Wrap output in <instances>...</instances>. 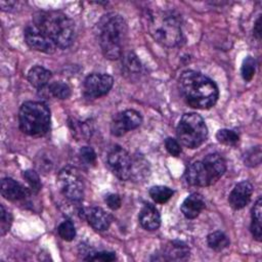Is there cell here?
<instances>
[{
	"instance_id": "15",
	"label": "cell",
	"mask_w": 262,
	"mask_h": 262,
	"mask_svg": "<svg viewBox=\"0 0 262 262\" xmlns=\"http://www.w3.org/2000/svg\"><path fill=\"white\" fill-rule=\"evenodd\" d=\"M1 193L9 201L24 200L30 194V190L12 178L5 177L1 180Z\"/></svg>"
},
{
	"instance_id": "10",
	"label": "cell",
	"mask_w": 262,
	"mask_h": 262,
	"mask_svg": "<svg viewBox=\"0 0 262 262\" xmlns=\"http://www.w3.org/2000/svg\"><path fill=\"white\" fill-rule=\"evenodd\" d=\"M107 165L112 172L121 180H127L131 175L132 159L123 147L116 145L107 156Z\"/></svg>"
},
{
	"instance_id": "17",
	"label": "cell",
	"mask_w": 262,
	"mask_h": 262,
	"mask_svg": "<svg viewBox=\"0 0 262 262\" xmlns=\"http://www.w3.org/2000/svg\"><path fill=\"white\" fill-rule=\"evenodd\" d=\"M205 208V200L200 193H191L189 194L181 204V212L182 214L188 218L193 219L200 215V213Z\"/></svg>"
},
{
	"instance_id": "20",
	"label": "cell",
	"mask_w": 262,
	"mask_h": 262,
	"mask_svg": "<svg viewBox=\"0 0 262 262\" xmlns=\"http://www.w3.org/2000/svg\"><path fill=\"white\" fill-rule=\"evenodd\" d=\"M262 200L259 198L255 203L253 210H252V222H251V232L253 237L260 242L262 237Z\"/></svg>"
},
{
	"instance_id": "27",
	"label": "cell",
	"mask_w": 262,
	"mask_h": 262,
	"mask_svg": "<svg viewBox=\"0 0 262 262\" xmlns=\"http://www.w3.org/2000/svg\"><path fill=\"white\" fill-rule=\"evenodd\" d=\"M216 138L219 142L225 145H235L238 142V135L233 130L221 129L216 133Z\"/></svg>"
},
{
	"instance_id": "3",
	"label": "cell",
	"mask_w": 262,
	"mask_h": 262,
	"mask_svg": "<svg viewBox=\"0 0 262 262\" xmlns=\"http://www.w3.org/2000/svg\"><path fill=\"white\" fill-rule=\"evenodd\" d=\"M32 23H34L57 48L66 49L75 41V24L72 18L61 11H38L33 15Z\"/></svg>"
},
{
	"instance_id": "11",
	"label": "cell",
	"mask_w": 262,
	"mask_h": 262,
	"mask_svg": "<svg viewBox=\"0 0 262 262\" xmlns=\"http://www.w3.org/2000/svg\"><path fill=\"white\" fill-rule=\"evenodd\" d=\"M24 37L29 47L34 50L51 54L57 49L56 45L34 23H30L26 26Z\"/></svg>"
},
{
	"instance_id": "6",
	"label": "cell",
	"mask_w": 262,
	"mask_h": 262,
	"mask_svg": "<svg viewBox=\"0 0 262 262\" xmlns=\"http://www.w3.org/2000/svg\"><path fill=\"white\" fill-rule=\"evenodd\" d=\"M50 111L48 106L40 101H26L18 112V123L20 130L30 136H43L50 129Z\"/></svg>"
},
{
	"instance_id": "32",
	"label": "cell",
	"mask_w": 262,
	"mask_h": 262,
	"mask_svg": "<svg viewBox=\"0 0 262 262\" xmlns=\"http://www.w3.org/2000/svg\"><path fill=\"white\" fill-rule=\"evenodd\" d=\"M11 223H12V216H11V214L5 209V207L3 205H1V217H0V231H1V235H4L6 232L9 231Z\"/></svg>"
},
{
	"instance_id": "37",
	"label": "cell",
	"mask_w": 262,
	"mask_h": 262,
	"mask_svg": "<svg viewBox=\"0 0 262 262\" xmlns=\"http://www.w3.org/2000/svg\"><path fill=\"white\" fill-rule=\"evenodd\" d=\"M253 32H254V36L258 40H260V38H261V17L260 16L257 18V20H256V23L254 25Z\"/></svg>"
},
{
	"instance_id": "14",
	"label": "cell",
	"mask_w": 262,
	"mask_h": 262,
	"mask_svg": "<svg viewBox=\"0 0 262 262\" xmlns=\"http://www.w3.org/2000/svg\"><path fill=\"white\" fill-rule=\"evenodd\" d=\"M84 218L88 221V223L98 231L106 230L112 222L111 216L99 207H91L83 210Z\"/></svg>"
},
{
	"instance_id": "9",
	"label": "cell",
	"mask_w": 262,
	"mask_h": 262,
	"mask_svg": "<svg viewBox=\"0 0 262 262\" xmlns=\"http://www.w3.org/2000/svg\"><path fill=\"white\" fill-rule=\"evenodd\" d=\"M114 79L108 74L92 73L88 75L83 83L84 95L88 98H98L110 92Z\"/></svg>"
},
{
	"instance_id": "35",
	"label": "cell",
	"mask_w": 262,
	"mask_h": 262,
	"mask_svg": "<svg viewBox=\"0 0 262 262\" xmlns=\"http://www.w3.org/2000/svg\"><path fill=\"white\" fill-rule=\"evenodd\" d=\"M165 146H166V149L168 150V152L173 157H178L181 154V147H180L179 142L172 137L166 138Z\"/></svg>"
},
{
	"instance_id": "18",
	"label": "cell",
	"mask_w": 262,
	"mask_h": 262,
	"mask_svg": "<svg viewBox=\"0 0 262 262\" xmlns=\"http://www.w3.org/2000/svg\"><path fill=\"white\" fill-rule=\"evenodd\" d=\"M51 78V72L41 66H35L30 69L28 73V81L30 84L38 89L43 88L47 85Z\"/></svg>"
},
{
	"instance_id": "30",
	"label": "cell",
	"mask_w": 262,
	"mask_h": 262,
	"mask_svg": "<svg viewBox=\"0 0 262 262\" xmlns=\"http://www.w3.org/2000/svg\"><path fill=\"white\" fill-rule=\"evenodd\" d=\"M86 257L84 260L86 261H103V262H111L116 260V254L114 252L108 251H101V252H87Z\"/></svg>"
},
{
	"instance_id": "23",
	"label": "cell",
	"mask_w": 262,
	"mask_h": 262,
	"mask_svg": "<svg viewBox=\"0 0 262 262\" xmlns=\"http://www.w3.org/2000/svg\"><path fill=\"white\" fill-rule=\"evenodd\" d=\"M36 167L39 171H42L44 173L50 172L54 167V159L52 155L49 151L43 150L36 157Z\"/></svg>"
},
{
	"instance_id": "16",
	"label": "cell",
	"mask_w": 262,
	"mask_h": 262,
	"mask_svg": "<svg viewBox=\"0 0 262 262\" xmlns=\"http://www.w3.org/2000/svg\"><path fill=\"white\" fill-rule=\"evenodd\" d=\"M139 222L146 230H156L161 225V216L158 209L151 204H145L139 212Z\"/></svg>"
},
{
	"instance_id": "1",
	"label": "cell",
	"mask_w": 262,
	"mask_h": 262,
	"mask_svg": "<svg viewBox=\"0 0 262 262\" xmlns=\"http://www.w3.org/2000/svg\"><path fill=\"white\" fill-rule=\"evenodd\" d=\"M127 33L128 28L125 19L115 12L102 15L94 28V34L102 54L112 60L122 56Z\"/></svg>"
},
{
	"instance_id": "28",
	"label": "cell",
	"mask_w": 262,
	"mask_h": 262,
	"mask_svg": "<svg viewBox=\"0 0 262 262\" xmlns=\"http://www.w3.org/2000/svg\"><path fill=\"white\" fill-rule=\"evenodd\" d=\"M256 71V61L252 56H247L242 64L241 74L245 81L249 82L253 79Z\"/></svg>"
},
{
	"instance_id": "33",
	"label": "cell",
	"mask_w": 262,
	"mask_h": 262,
	"mask_svg": "<svg viewBox=\"0 0 262 262\" xmlns=\"http://www.w3.org/2000/svg\"><path fill=\"white\" fill-rule=\"evenodd\" d=\"M80 158L86 165H94L96 162V154L90 146H83L80 149Z\"/></svg>"
},
{
	"instance_id": "13",
	"label": "cell",
	"mask_w": 262,
	"mask_h": 262,
	"mask_svg": "<svg viewBox=\"0 0 262 262\" xmlns=\"http://www.w3.org/2000/svg\"><path fill=\"white\" fill-rule=\"evenodd\" d=\"M253 185L249 181L238 182L228 196V203L234 210H239L246 207L252 196Z\"/></svg>"
},
{
	"instance_id": "26",
	"label": "cell",
	"mask_w": 262,
	"mask_h": 262,
	"mask_svg": "<svg viewBox=\"0 0 262 262\" xmlns=\"http://www.w3.org/2000/svg\"><path fill=\"white\" fill-rule=\"evenodd\" d=\"M49 91L51 94L59 99H67L71 96V88L68 84L63 82H54L49 86Z\"/></svg>"
},
{
	"instance_id": "19",
	"label": "cell",
	"mask_w": 262,
	"mask_h": 262,
	"mask_svg": "<svg viewBox=\"0 0 262 262\" xmlns=\"http://www.w3.org/2000/svg\"><path fill=\"white\" fill-rule=\"evenodd\" d=\"M163 255L167 260H185L189 256V249L183 242L173 241L167 246Z\"/></svg>"
},
{
	"instance_id": "24",
	"label": "cell",
	"mask_w": 262,
	"mask_h": 262,
	"mask_svg": "<svg viewBox=\"0 0 262 262\" xmlns=\"http://www.w3.org/2000/svg\"><path fill=\"white\" fill-rule=\"evenodd\" d=\"M123 68L128 74H138L141 71V62L133 52L127 53L123 58Z\"/></svg>"
},
{
	"instance_id": "22",
	"label": "cell",
	"mask_w": 262,
	"mask_h": 262,
	"mask_svg": "<svg viewBox=\"0 0 262 262\" xmlns=\"http://www.w3.org/2000/svg\"><path fill=\"white\" fill-rule=\"evenodd\" d=\"M148 193L154 202H156L158 204H164L171 199L174 191H173V189H171L168 186L156 185V186L150 187Z\"/></svg>"
},
{
	"instance_id": "2",
	"label": "cell",
	"mask_w": 262,
	"mask_h": 262,
	"mask_svg": "<svg viewBox=\"0 0 262 262\" xmlns=\"http://www.w3.org/2000/svg\"><path fill=\"white\" fill-rule=\"evenodd\" d=\"M178 85L186 103L193 108H210L216 103L219 96L216 83L195 71L183 72L179 78Z\"/></svg>"
},
{
	"instance_id": "5",
	"label": "cell",
	"mask_w": 262,
	"mask_h": 262,
	"mask_svg": "<svg viewBox=\"0 0 262 262\" xmlns=\"http://www.w3.org/2000/svg\"><path fill=\"white\" fill-rule=\"evenodd\" d=\"M226 163L217 152L207 155L203 161L192 163L185 172L186 181L193 186H210L225 173Z\"/></svg>"
},
{
	"instance_id": "25",
	"label": "cell",
	"mask_w": 262,
	"mask_h": 262,
	"mask_svg": "<svg viewBox=\"0 0 262 262\" xmlns=\"http://www.w3.org/2000/svg\"><path fill=\"white\" fill-rule=\"evenodd\" d=\"M57 231L59 236L67 242H71L75 238L76 236V229L74 226V223L71 220H64L62 221L58 227H57Z\"/></svg>"
},
{
	"instance_id": "4",
	"label": "cell",
	"mask_w": 262,
	"mask_h": 262,
	"mask_svg": "<svg viewBox=\"0 0 262 262\" xmlns=\"http://www.w3.org/2000/svg\"><path fill=\"white\" fill-rule=\"evenodd\" d=\"M150 36L166 47H176L184 41L180 16L172 10L156 9L146 16Z\"/></svg>"
},
{
	"instance_id": "34",
	"label": "cell",
	"mask_w": 262,
	"mask_h": 262,
	"mask_svg": "<svg viewBox=\"0 0 262 262\" xmlns=\"http://www.w3.org/2000/svg\"><path fill=\"white\" fill-rule=\"evenodd\" d=\"M70 125H71V129L73 130V133H75V135L81 136V137H88L90 135L89 126H87L83 122L73 121L72 123H70Z\"/></svg>"
},
{
	"instance_id": "31",
	"label": "cell",
	"mask_w": 262,
	"mask_h": 262,
	"mask_svg": "<svg viewBox=\"0 0 262 262\" xmlns=\"http://www.w3.org/2000/svg\"><path fill=\"white\" fill-rule=\"evenodd\" d=\"M261 157H262V152H261L260 146L258 145V146L252 147L245 155V163L247 166H250V167L257 166L261 163Z\"/></svg>"
},
{
	"instance_id": "36",
	"label": "cell",
	"mask_w": 262,
	"mask_h": 262,
	"mask_svg": "<svg viewBox=\"0 0 262 262\" xmlns=\"http://www.w3.org/2000/svg\"><path fill=\"white\" fill-rule=\"evenodd\" d=\"M105 203L108 206V208H111L112 210H117L121 207L122 205V200L120 198L119 194L117 193H111L108 195H106L105 198Z\"/></svg>"
},
{
	"instance_id": "7",
	"label": "cell",
	"mask_w": 262,
	"mask_h": 262,
	"mask_svg": "<svg viewBox=\"0 0 262 262\" xmlns=\"http://www.w3.org/2000/svg\"><path fill=\"white\" fill-rule=\"evenodd\" d=\"M176 134L187 148H196L202 145L208 136V128L204 119L196 113L184 114L176 128Z\"/></svg>"
},
{
	"instance_id": "29",
	"label": "cell",
	"mask_w": 262,
	"mask_h": 262,
	"mask_svg": "<svg viewBox=\"0 0 262 262\" xmlns=\"http://www.w3.org/2000/svg\"><path fill=\"white\" fill-rule=\"evenodd\" d=\"M23 176L27 183L30 186V189L33 193H38L41 189V181L39 178V175L34 170H26L23 173Z\"/></svg>"
},
{
	"instance_id": "8",
	"label": "cell",
	"mask_w": 262,
	"mask_h": 262,
	"mask_svg": "<svg viewBox=\"0 0 262 262\" xmlns=\"http://www.w3.org/2000/svg\"><path fill=\"white\" fill-rule=\"evenodd\" d=\"M57 185L60 192L72 202H80L84 196V182L75 168L61 169L57 175Z\"/></svg>"
},
{
	"instance_id": "21",
	"label": "cell",
	"mask_w": 262,
	"mask_h": 262,
	"mask_svg": "<svg viewBox=\"0 0 262 262\" xmlns=\"http://www.w3.org/2000/svg\"><path fill=\"white\" fill-rule=\"evenodd\" d=\"M207 243L208 246L213 249L214 251H222L225 248H227L229 246V239L226 236V234H224L221 231H214L211 232L208 236H207Z\"/></svg>"
},
{
	"instance_id": "12",
	"label": "cell",
	"mask_w": 262,
	"mask_h": 262,
	"mask_svg": "<svg viewBox=\"0 0 262 262\" xmlns=\"http://www.w3.org/2000/svg\"><path fill=\"white\" fill-rule=\"evenodd\" d=\"M142 123L141 115L135 110H126L114 116L111 123V132L115 136H122L126 132L136 129Z\"/></svg>"
}]
</instances>
